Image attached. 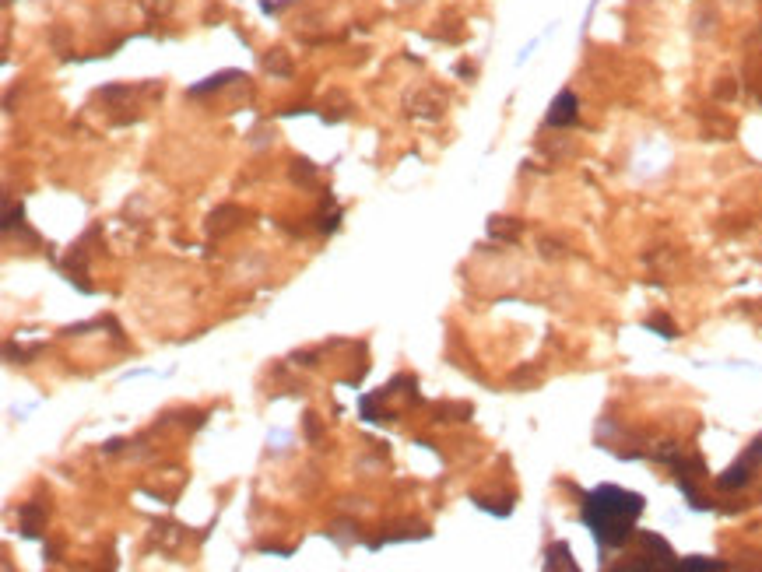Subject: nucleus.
Listing matches in <instances>:
<instances>
[{
  "instance_id": "obj_2",
  "label": "nucleus",
  "mask_w": 762,
  "mask_h": 572,
  "mask_svg": "<svg viewBox=\"0 0 762 572\" xmlns=\"http://www.w3.org/2000/svg\"><path fill=\"white\" fill-rule=\"evenodd\" d=\"M569 106H573V95L566 92L559 102H555V113L548 116V120H552V123H569V120H573V113H569Z\"/></svg>"
},
{
  "instance_id": "obj_1",
  "label": "nucleus",
  "mask_w": 762,
  "mask_h": 572,
  "mask_svg": "<svg viewBox=\"0 0 762 572\" xmlns=\"http://www.w3.org/2000/svg\"><path fill=\"white\" fill-rule=\"evenodd\" d=\"M640 513H643V495L622 492V488H615V485H601L597 492L587 495V502H583V523L594 530L601 548L604 544H608V548L626 544Z\"/></svg>"
}]
</instances>
